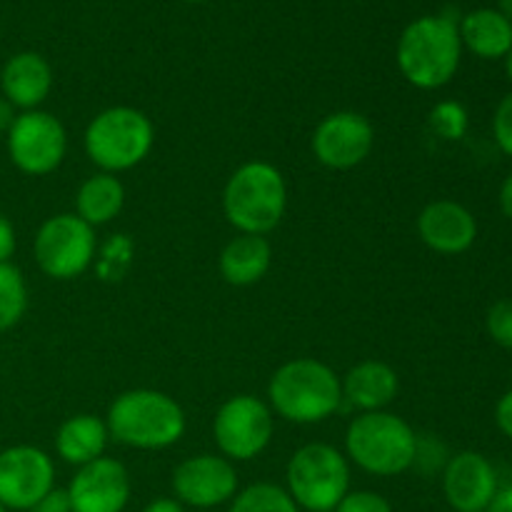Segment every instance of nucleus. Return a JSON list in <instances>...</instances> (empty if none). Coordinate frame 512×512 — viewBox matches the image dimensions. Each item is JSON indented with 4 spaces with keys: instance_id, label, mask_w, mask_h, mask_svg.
<instances>
[{
    "instance_id": "nucleus-1",
    "label": "nucleus",
    "mask_w": 512,
    "mask_h": 512,
    "mask_svg": "<svg viewBox=\"0 0 512 512\" xmlns=\"http://www.w3.org/2000/svg\"><path fill=\"white\" fill-rule=\"evenodd\" d=\"M463 60L458 18L450 13L423 15L405 25L395 45L400 73L418 90H440L458 75Z\"/></svg>"
},
{
    "instance_id": "nucleus-2",
    "label": "nucleus",
    "mask_w": 512,
    "mask_h": 512,
    "mask_svg": "<svg viewBox=\"0 0 512 512\" xmlns=\"http://www.w3.org/2000/svg\"><path fill=\"white\" fill-rule=\"evenodd\" d=\"M273 415L295 425H318L343 408L340 375L315 358H295L280 365L268 383Z\"/></svg>"
},
{
    "instance_id": "nucleus-3",
    "label": "nucleus",
    "mask_w": 512,
    "mask_h": 512,
    "mask_svg": "<svg viewBox=\"0 0 512 512\" xmlns=\"http://www.w3.org/2000/svg\"><path fill=\"white\" fill-rule=\"evenodd\" d=\"M105 425L110 438L125 448L165 450L183 440L188 418L173 395L153 388H135L125 390L110 403Z\"/></svg>"
},
{
    "instance_id": "nucleus-4",
    "label": "nucleus",
    "mask_w": 512,
    "mask_h": 512,
    "mask_svg": "<svg viewBox=\"0 0 512 512\" xmlns=\"http://www.w3.org/2000/svg\"><path fill=\"white\" fill-rule=\"evenodd\" d=\"M418 435L390 410L358 413L345 430V458L375 478H395L413 470Z\"/></svg>"
},
{
    "instance_id": "nucleus-5",
    "label": "nucleus",
    "mask_w": 512,
    "mask_h": 512,
    "mask_svg": "<svg viewBox=\"0 0 512 512\" xmlns=\"http://www.w3.org/2000/svg\"><path fill=\"white\" fill-rule=\"evenodd\" d=\"M288 183L268 160H248L223 188L225 220L243 235H268L283 223Z\"/></svg>"
},
{
    "instance_id": "nucleus-6",
    "label": "nucleus",
    "mask_w": 512,
    "mask_h": 512,
    "mask_svg": "<svg viewBox=\"0 0 512 512\" xmlns=\"http://www.w3.org/2000/svg\"><path fill=\"white\" fill-rule=\"evenodd\" d=\"M155 145V125L130 105L105 108L88 123L83 148L100 173H125L143 163Z\"/></svg>"
},
{
    "instance_id": "nucleus-7",
    "label": "nucleus",
    "mask_w": 512,
    "mask_h": 512,
    "mask_svg": "<svg viewBox=\"0 0 512 512\" xmlns=\"http://www.w3.org/2000/svg\"><path fill=\"white\" fill-rule=\"evenodd\" d=\"M285 490L300 510L333 512L350 493V460L335 445H303L290 455Z\"/></svg>"
},
{
    "instance_id": "nucleus-8",
    "label": "nucleus",
    "mask_w": 512,
    "mask_h": 512,
    "mask_svg": "<svg viewBox=\"0 0 512 512\" xmlns=\"http://www.w3.org/2000/svg\"><path fill=\"white\" fill-rule=\"evenodd\" d=\"M98 238L93 225L75 213H60L43 220L33 240V255L40 273L50 280H75L93 268Z\"/></svg>"
},
{
    "instance_id": "nucleus-9",
    "label": "nucleus",
    "mask_w": 512,
    "mask_h": 512,
    "mask_svg": "<svg viewBox=\"0 0 512 512\" xmlns=\"http://www.w3.org/2000/svg\"><path fill=\"white\" fill-rule=\"evenodd\" d=\"M275 415L265 400L240 393L225 400L213 418L215 448L230 463H248L268 450Z\"/></svg>"
},
{
    "instance_id": "nucleus-10",
    "label": "nucleus",
    "mask_w": 512,
    "mask_h": 512,
    "mask_svg": "<svg viewBox=\"0 0 512 512\" xmlns=\"http://www.w3.org/2000/svg\"><path fill=\"white\" fill-rule=\"evenodd\" d=\"M8 158L15 168L30 178H45L63 165L68 153V130L48 110H25L15 115L5 133Z\"/></svg>"
},
{
    "instance_id": "nucleus-11",
    "label": "nucleus",
    "mask_w": 512,
    "mask_h": 512,
    "mask_svg": "<svg viewBox=\"0 0 512 512\" xmlns=\"http://www.w3.org/2000/svg\"><path fill=\"white\" fill-rule=\"evenodd\" d=\"M53 488L55 463L43 448H0V505L5 510L30 512Z\"/></svg>"
},
{
    "instance_id": "nucleus-12",
    "label": "nucleus",
    "mask_w": 512,
    "mask_h": 512,
    "mask_svg": "<svg viewBox=\"0 0 512 512\" xmlns=\"http://www.w3.org/2000/svg\"><path fill=\"white\" fill-rule=\"evenodd\" d=\"M170 485L183 508L215 510L238 495L240 478L235 463L228 458L220 453H200L175 465Z\"/></svg>"
},
{
    "instance_id": "nucleus-13",
    "label": "nucleus",
    "mask_w": 512,
    "mask_h": 512,
    "mask_svg": "<svg viewBox=\"0 0 512 512\" xmlns=\"http://www.w3.org/2000/svg\"><path fill=\"white\" fill-rule=\"evenodd\" d=\"M375 148V128L363 113L335 110L313 130L310 150L328 170H353L370 158Z\"/></svg>"
},
{
    "instance_id": "nucleus-14",
    "label": "nucleus",
    "mask_w": 512,
    "mask_h": 512,
    "mask_svg": "<svg viewBox=\"0 0 512 512\" xmlns=\"http://www.w3.org/2000/svg\"><path fill=\"white\" fill-rule=\"evenodd\" d=\"M65 493L73 512H123L133 485L128 468L120 460L103 455L75 470Z\"/></svg>"
},
{
    "instance_id": "nucleus-15",
    "label": "nucleus",
    "mask_w": 512,
    "mask_h": 512,
    "mask_svg": "<svg viewBox=\"0 0 512 512\" xmlns=\"http://www.w3.org/2000/svg\"><path fill=\"white\" fill-rule=\"evenodd\" d=\"M498 488L495 465L475 450L450 455L443 468V495L455 512H485Z\"/></svg>"
},
{
    "instance_id": "nucleus-16",
    "label": "nucleus",
    "mask_w": 512,
    "mask_h": 512,
    "mask_svg": "<svg viewBox=\"0 0 512 512\" xmlns=\"http://www.w3.org/2000/svg\"><path fill=\"white\" fill-rule=\"evenodd\" d=\"M418 235L433 253L463 255L478 240V220L458 200H433L418 215Z\"/></svg>"
},
{
    "instance_id": "nucleus-17",
    "label": "nucleus",
    "mask_w": 512,
    "mask_h": 512,
    "mask_svg": "<svg viewBox=\"0 0 512 512\" xmlns=\"http://www.w3.org/2000/svg\"><path fill=\"white\" fill-rule=\"evenodd\" d=\"M53 90V68L35 50H23L5 60L0 70V93L18 113L38 110Z\"/></svg>"
},
{
    "instance_id": "nucleus-18",
    "label": "nucleus",
    "mask_w": 512,
    "mask_h": 512,
    "mask_svg": "<svg viewBox=\"0 0 512 512\" xmlns=\"http://www.w3.org/2000/svg\"><path fill=\"white\" fill-rule=\"evenodd\" d=\"M343 385V403L358 413H378L388 410L400 393V378L393 365L383 360H363L353 365L340 378Z\"/></svg>"
},
{
    "instance_id": "nucleus-19",
    "label": "nucleus",
    "mask_w": 512,
    "mask_h": 512,
    "mask_svg": "<svg viewBox=\"0 0 512 512\" xmlns=\"http://www.w3.org/2000/svg\"><path fill=\"white\" fill-rule=\"evenodd\" d=\"M108 425L105 418L90 413H78L73 418L63 420L60 428L55 430V455L63 463L73 465V468H83V465L93 463V460L103 458L105 448H108Z\"/></svg>"
},
{
    "instance_id": "nucleus-20",
    "label": "nucleus",
    "mask_w": 512,
    "mask_h": 512,
    "mask_svg": "<svg viewBox=\"0 0 512 512\" xmlns=\"http://www.w3.org/2000/svg\"><path fill=\"white\" fill-rule=\"evenodd\" d=\"M273 265V245L265 235H243L230 240L218 260L220 275L228 285L250 288L268 275Z\"/></svg>"
},
{
    "instance_id": "nucleus-21",
    "label": "nucleus",
    "mask_w": 512,
    "mask_h": 512,
    "mask_svg": "<svg viewBox=\"0 0 512 512\" xmlns=\"http://www.w3.org/2000/svg\"><path fill=\"white\" fill-rule=\"evenodd\" d=\"M463 50L483 60H500L512 50V23L498 8H475L458 20Z\"/></svg>"
},
{
    "instance_id": "nucleus-22",
    "label": "nucleus",
    "mask_w": 512,
    "mask_h": 512,
    "mask_svg": "<svg viewBox=\"0 0 512 512\" xmlns=\"http://www.w3.org/2000/svg\"><path fill=\"white\" fill-rule=\"evenodd\" d=\"M125 205V185L113 173H95L75 193V215L100 228L113 223Z\"/></svg>"
},
{
    "instance_id": "nucleus-23",
    "label": "nucleus",
    "mask_w": 512,
    "mask_h": 512,
    "mask_svg": "<svg viewBox=\"0 0 512 512\" xmlns=\"http://www.w3.org/2000/svg\"><path fill=\"white\" fill-rule=\"evenodd\" d=\"M135 263V240L128 233L110 235L105 243L98 245L93 260L95 278L103 283H120L128 278Z\"/></svg>"
},
{
    "instance_id": "nucleus-24",
    "label": "nucleus",
    "mask_w": 512,
    "mask_h": 512,
    "mask_svg": "<svg viewBox=\"0 0 512 512\" xmlns=\"http://www.w3.org/2000/svg\"><path fill=\"white\" fill-rule=\"evenodd\" d=\"M28 310V283L13 263H0V335L13 330Z\"/></svg>"
},
{
    "instance_id": "nucleus-25",
    "label": "nucleus",
    "mask_w": 512,
    "mask_h": 512,
    "mask_svg": "<svg viewBox=\"0 0 512 512\" xmlns=\"http://www.w3.org/2000/svg\"><path fill=\"white\" fill-rule=\"evenodd\" d=\"M228 512H300L288 490L275 483H253L238 490Z\"/></svg>"
},
{
    "instance_id": "nucleus-26",
    "label": "nucleus",
    "mask_w": 512,
    "mask_h": 512,
    "mask_svg": "<svg viewBox=\"0 0 512 512\" xmlns=\"http://www.w3.org/2000/svg\"><path fill=\"white\" fill-rule=\"evenodd\" d=\"M428 123L435 135L455 143V140H463L465 135H468L470 115L468 110H465V105L458 103V100H440V103L430 110Z\"/></svg>"
},
{
    "instance_id": "nucleus-27",
    "label": "nucleus",
    "mask_w": 512,
    "mask_h": 512,
    "mask_svg": "<svg viewBox=\"0 0 512 512\" xmlns=\"http://www.w3.org/2000/svg\"><path fill=\"white\" fill-rule=\"evenodd\" d=\"M485 328H488V335L493 338L495 345L512 350V300L505 298L490 305Z\"/></svg>"
},
{
    "instance_id": "nucleus-28",
    "label": "nucleus",
    "mask_w": 512,
    "mask_h": 512,
    "mask_svg": "<svg viewBox=\"0 0 512 512\" xmlns=\"http://www.w3.org/2000/svg\"><path fill=\"white\" fill-rule=\"evenodd\" d=\"M333 512H393V505L373 490H350Z\"/></svg>"
},
{
    "instance_id": "nucleus-29",
    "label": "nucleus",
    "mask_w": 512,
    "mask_h": 512,
    "mask_svg": "<svg viewBox=\"0 0 512 512\" xmlns=\"http://www.w3.org/2000/svg\"><path fill=\"white\" fill-rule=\"evenodd\" d=\"M493 138L498 148L512 158V93L498 103L493 115Z\"/></svg>"
},
{
    "instance_id": "nucleus-30",
    "label": "nucleus",
    "mask_w": 512,
    "mask_h": 512,
    "mask_svg": "<svg viewBox=\"0 0 512 512\" xmlns=\"http://www.w3.org/2000/svg\"><path fill=\"white\" fill-rule=\"evenodd\" d=\"M18 248V235H15V225L5 213H0V263H10Z\"/></svg>"
},
{
    "instance_id": "nucleus-31",
    "label": "nucleus",
    "mask_w": 512,
    "mask_h": 512,
    "mask_svg": "<svg viewBox=\"0 0 512 512\" xmlns=\"http://www.w3.org/2000/svg\"><path fill=\"white\" fill-rule=\"evenodd\" d=\"M30 512H73V508H70L68 493L60 488H53Z\"/></svg>"
},
{
    "instance_id": "nucleus-32",
    "label": "nucleus",
    "mask_w": 512,
    "mask_h": 512,
    "mask_svg": "<svg viewBox=\"0 0 512 512\" xmlns=\"http://www.w3.org/2000/svg\"><path fill=\"white\" fill-rule=\"evenodd\" d=\"M495 425L505 438L512 440V390H508L495 405Z\"/></svg>"
},
{
    "instance_id": "nucleus-33",
    "label": "nucleus",
    "mask_w": 512,
    "mask_h": 512,
    "mask_svg": "<svg viewBox=\"0 0 512 512\" xmlns=\"http://www.w3.org/2000/svg\"><path fill=\"white\" fill-rule=\"evenodd\" d=\"M485 512H512V485H505V488H498L493 503L488 505Z\"/></svg>"
},
{
    "instance_id": "nucleus-34",
    "label": "nucleus",
    "mask_w": 512,
    "mask_h": 512,
    "mask_svg": "<svg viewBox=\"0 0 512 512\" xmlns=\"http://www.w3.org/2000/svg\"><path fill=\"white\" fill-rule=\"evenodd\" d=\"M498 203H500V210H503L505 218L512 220V173L503 180V185H500Z\"/></svg>"
},
{
    "instance_id": "nucleus-35",
    "label": "nucleus",
    "mask_w": 512,
    "mask_h": 512,
    "mask_svg": "<svg viewBox=\"0 0 512 512\" xmlns=\"http://www.w3.org/2000/svg\"><path fill=\"white\" fill-rule=\"evenodd\" d=\"M143 512H185V508L175 498H155L145 505Z\"/></svg>"
},
{
    "instance_id": "nucleus-36",
    "label": "nucleus",
    "mask_w": 512,
    "mask_h": 512,
    "mask_svg": "<svg viewBox=\"0 0 512 512\" xmlns=\"http://www.w3.org/2000/svg\"><path fill=\"white\" fill-rule=\"evenodd\" d=\"M15 115H18V110L13 108V105L8 103V100L0 95V133H8L10 125H13Z\"/></svg>"
},
{
    "instance_id": "nucleus-37",
    "label": "nucleus",
    "mask_w": 512,
    "mask_h": 512,
    "mask_svg": "<svg viewBox=\"0 0 512 512\" xmlns=\"http://www.w3.org/2000/svg\"><path fill=\"white\" fill-rule=\"evenodd\" d=\"M498 10L512 23V0H498Z\"/></svg>"
},
{
    "instance_id": "nucleus-38",
    "label": "nucleus",
    "mask_w": 512,
    "mask_h": 512,
    "mask_svg": "<svg viewBox=\"0 0 512 512\" xmlns=\"http://www.w3.org/2000/svg\"><path fill=\"white\" fill-rule=\"evenodd\" d=\"M505 73H508V78H510V83H512V50L508 55H505Z\"/></svg>"
},
{
    "instance_id": "nucleus-39",
    "label": "nucleus",
    "mask_w": 512,
    "mask_h": 512,
    "mask_svg": "<svg viewBox=\"0 0 512 512\" xmlns=\"http://www.w3.org/2000/svg\"><path fill=\"white\" fill-rule=\"evenodd\" d=\"M180 3H203V0H180Z\"/></svg>"
},
{
    "instance_id": "nucleus-40",
    "label": "nucleus",
    "mask_w": 512,
    "mask_h": 512,
    "mask_svg": "<svg viewBox=\"0 0 512 512\" xmlns=\"http://www.w3.org/2000/svg\"><path fill=\"white\" fill-rule=\"evenodd\" d=\"M195 512H218V510H195Z\"/></svg>"
},
{
    "instance_id": "nucleus-41",
    "label": "nucleus",
    "mask_w": 512,
    "mask_h": 512,
    "mask_svg": "<svg viewBox=\"0 0 512 512\" xmlns=\"http://www.w3.org/2000/svg\"><path fill=\"white\" fill-rule=\"evenodd\" d=\"M0 512H8V510H5V508H3V505H0Z\"/></svg>"
}]
</instances>
